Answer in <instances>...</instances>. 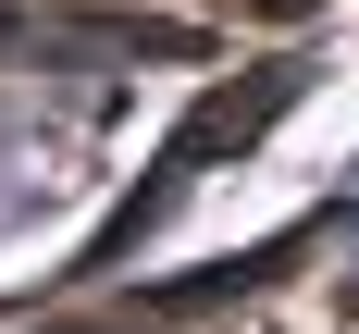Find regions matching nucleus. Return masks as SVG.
<instances>
[{
  "mask_svg": "<svg viewBox=\"0 0 359 334\" xmlns=\"http://www.w3.org/2000/svg\"><path fill=\"white\" fill-rule=\"evenodd\" d=\"M297 99H310V62H260L248 87H211V99H198V111L174 124V148L149 161V186H137V198H124V211L100 223V235H87V260H74V272H111L124 248H149V235H161V223L186 211V186H198V161H223V148L273 137V124H285Z\"/></svg>",
  "mask_w": 359,
  "mask_h": 334,
  "instance_id": "nucleus-1",
  "label": "nucleus"
},
{
  "mask_svg": "<svg viewBox=\"0 0 359 334\" xmlns=\"http://www.w3.org/2000/svg\"><path fill=\"white\" fill-rule=\"evenodd\" d=\"M310 235H323V223H297V235H273V248H248V260H211V272H186V285H161L149 309H161V322H198V309H236V297H260L273 272H285V260H310Z\"/></svg>",
  "mask_w": 359,
  "mask_h": 334,
  "instance_id": "nucleus-2",
  "label": "nucleus"
},
{
  "mask_svg": "<svg viewBox=\"0 0 359 334\" xmlns=\"http://www.w3.org/2000/svg\"><path fill=\"white\" fill-rule=\"evenodd\" d=\"M0 50H37V13H0Z\"/></svg>",
  "mask_w": 359,
  "mask_h": 334,
  "instance_id": "nucleus-3",
  "label": "nucleus"
},
{
  "mask_svg": "<svg viewBox=\"0 0 359 334\" xmlns=\"http://www.w3.org/2000/svg\"><path fill=\"white\" fill-rule=\"evenodd\" d=\"M50 334H124V322H50Z\"/></svg>",
  "mask_w": 359,
  "mask_h": 334,
  "instance_id": "nucleus-4",
  "label": "nucleus"
}]
</instances>
